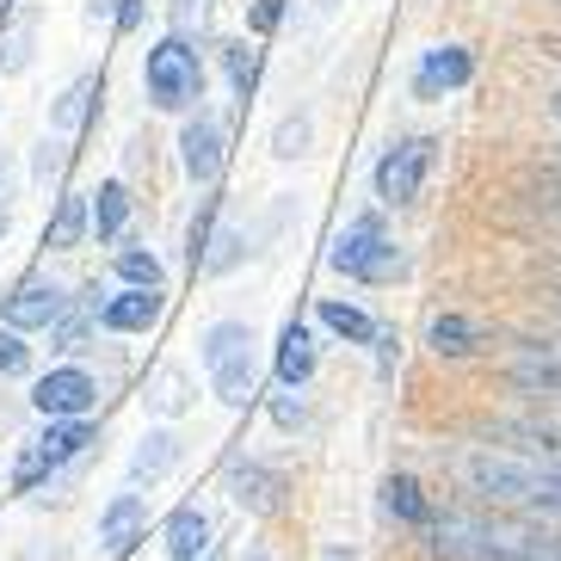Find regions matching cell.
I'll use <instances>...</instances> for the list:
<instances>
[{"label":"cell","mask_w":561,"mask_h":561,"mask_svg":"<svg viewBox=\"0 0 561 561\" xmlns=\"http://www.w3.org/2000/svg\"><path fill=\"white\" fill-rule=\"evenodd\" d=\"M457 469L494 506L530 512V518H561V462L518 457V450H462Z\"/></svg>","instance_id":"cell-1"},{"label":"cell","mask_w":561,"mask_h":561,"mask_svg":"<svg viewBox=\"0 0 561 561\" xmlns=\"http://www.w3.org/2000/svg\"><path fill=\"white\" fill-rule=\"evenodd\" d=\"M204 370H210V389L229 401V408H248L253 389H260L248 321H216V328H204Z\"/></svg>","instance_id":"cell-2"},{"label":"cell","mask_w":561,"mask_h":561,"mask_svg":"<svg viewBox=\"0 0 561 561\" xmlns=\"http://www.w3.org/2000/svg\"><path fill=\"white\" fill-rule=\"evenodd\" d=\"M328 265L333 272H346V278H358V284H389V278L408 272L401 248L389 241V229H382L377 216H358V222H346V229L333 234Z\"/></svg>","instance_id":"cell-3"},{"label":"cell","mask_w":561,"mask_h":561,"mask_svg":"<svg viewBox=\"0 0 561 561\" xmlns=\"http://www.w3.org/2000/svg\"><path fill=\"white\" fill-rule=\"evenodd\" d=\"M142 87H149V100L161 112H185L192 100H204V68H198V50L185 44L180 32L161 37L142 62Z\"/></svg>","instance_id":"cell-4"},{"label":"cell","mask_w":561,"mask_h":561,"mask_svg":"<svg viewBox=\"0 0 561 561\" xmlns=\"http://www.w3.org/2000/svg\"><path fill=\"white\" fill-rule=\"evenodd\" d=\"M432 161H438V142L432 136H401L396 149H382V161H377V198L413 204L432 180Z\"/></svg>","instance_id":"cell-5"},{"label":"cell","mask_w":561,"mask_h":561,"mask_svg":"<svg viewBox=\"0 0 561 561\" xmlns=\"http://www.w3.org/2000/svg\"><path fill=\"white\" fill-rule=\"evenodd\" d=\"M87 445H93V426H87V420H50V432H44V438H37V445L19 457L13 481H19V488H37L50 469H62V462L81 457Z\"/></svg>","instance_id":"cell-6"},{"label":"cell","mask_w":561,"mask_h":561,"mask_svg":"<svg viewBox=\"0 0 561 561\" xmlns=\"http://www.w3.org/2000/svg\"><path fill=\"white\" fill-rule=\"evenodd\" d=\"M469 81H476V56L462 44H432L413 62V100H445V93H462Z\"/></svg>","instance_id":"cell-7"},{"label":"cell","mask_w":561,"mask_h":561,"mask_svg":"<svg viewBox=\"0 0 561 561\" xmlns=\"http://www.w3.org/2000/svg\"><path fill=\"white\" fill-rule=\"evenodd\" d=\"M180 161H185V173H192L198 185H216V180H222V161H229V136H222V124H216L210 112L185 117V130H180Z\"/></svg>","instance_id":"cell-8"},{"label":"cell","mask_w":561,"mask_h":561,"mask_svg":"<svg viewBox=\"0 0 561 561\" xmlns=\"http://www.w3.org/2000/svg\"><path fill=\"white\" fill-rule=\"evenodd\" d=\"M32 401H37V413H44V420H81V413L100 401V382L68 364V370H50V377L37 382Z\"/></svg>","instance_id":"cell-9"},{"label":"cell","mask_w":561,"mask_h":561,"mask_svg":"<svg viewBox=\"0 0 561 561\" xmlns=\"http://www.w3.org/2000/svg\"><path fill=\"white\" fill-rule=\"evenodd\" d=\"M229 494H234V506H248L253 518H272V512L284 506V476L272 469V462H253V457H241V462H229Z\"/></svg>","instance_id":"cell-10"},{"label":"cell","mask_w":561,"mask_h":561,"mask_svg":"<svg viewBox=\"0 0 561 561\" xmlns=\"http://www.w3.org/2000/svg\"><path fill=\"white\" fill-rule=\"evenodd\" d=\"M506 377L525 396H561V340H525V346L512 352Z\"/></svg>","instance_id":"cell-11"},{"label":"cell","mask_w":561,"mask_h":561,"mask_svg":"<svg viewBox=\"0 0 561 561\" xmlns=\"http://www.w3.org/2000/svg\"><path fill=\"white\" fill-rule=\"evenodd\" d=\"M68 309V297L56 290V284L32 278V284H19L13 297H7V328H56V314Z\"/></svg>","instance_id":"cell-12"},{"label":"cell","mask_w":561,"mask_h":561,"mask_svg":"<svg viewBox=\"0 0 561 561\" xmlns=\"http://www.w3.org/2000/svg\"><path fill=\"white\" fill-rule=\"evenodd\" d=\"M154 314H161V290H149V284H130V290H117V297L100 309V328H112V333H142V328H154Z\"/></svg>","instance_id":"cell-13"},{"label":"cell","mask_w":561,"mask_h":561,"mask_svg":"<svg viewBox=\"0 0 561 561\" xmlns=\"http://www.w3.org/2000/svg\"><path fill=\"white\" fill-rule=\"evenodd\" d=\"M142 525H149V506H142V494H117L112 506L100 512V543L112 549V556H124V549H136Z\"/></svg>","instance_id":"cell-14"},{"label":"cell","mask_w":561,"mask_h":561,"mask_svg":"<svg viewBox=\"0 0 561 561\" xmlns=\"http://www.w3.org/2000/svg\"><path fill=\"white\" fill-rule=\"evenodd\" d=\"M167 556L173 561H204L210 556V518H204L198 506H180L173 518H167Z\"/></svg>","instance_id":"cell-15"},{"label":"cell","mask_w":561,"mask_h":561,"mask_svg":"<svg viewBox=\"0 0 561 561\" xmlns=\"http://www.w3.org/2000/svg\"><path fill=\"white\" fill-rule=\"evenodd\" d=\"M481 340H488V333H481L469 314H457V309H450V314H432V328H426V346L438 352V358H469Z\"/></svg>","instance_id":"cell-16"},{"label":"cell","mask_w":561,"mask_h":561,"mask_svg":"<svg viewBox=\"0 0 561 561\" xmlns=\"http://www.w3.org/2000/svg\"><path fill=\"white\" fill-rule=\"evenodd\" d=\"M321 328L328 333H340V340H346V346H382V340H389V333L377 328V321H370V314L358 309V302H321Z\"/></svg>","instance_id":"cell-17"},{"label":"cell","mask_w":561,"mask_h":561,"mask_svg":"<svg viewBox=\"0 0 561 561\" xmlns=\"http://www.w3.org/2000/svg\"><path fill=\"white\" fill-rule=\"evenodd\" d=\"M314 377V340L302 321H290V328L278 333V382L284 389H302V382Z\"/></svg>","instance_id":"cell-18"},{"label":"cell","mask_w":561,"mask_h":561,"mask_svg":"<svg viewBox=\"0 0 561 561\" xmlns=\"http://www.w3.org/2000/svg\"><path fill=\"white\" fill-rule=\"evenodd\" d=\"M382 512L401 518V525H420V530L432 525V500H426V488H420L413 476H389V481H382Z\"/></svg>","instance_id":"cell-19"},{"label":"cell","mask_w":561,"mask_h":561,"mask_svg":"<svg viewBox=\"0 0 561 561\" xmlns=\"http://www.w3.org/2000/svg\"><path fill=\"white\" fill-rule=\"evenodd\" d=\"M93 100H100V81H93V75H81V81H75L62 100L50 105V130L56 136H75L87 124V112H93Z\"/></svg>","instance_id":"cell-20"},{"label":"cell","mask_w":561,"mask_h":561,"mask_svg":"<svg viewBox=\"0 0 561 561\" xmlns=\"http://www.w3.org/2000/svg\"><path fill=\"white\" fill-rule=\"evenodd\" d=\"M192 408V382H185L180 364H161L149 382V413H161V420H180V413Z\"/></svg>","instance_id":"cell-21"},{"label":"cell","mask_w":561,"mask_h":561,"mask_svg":"<svg viewBox=\"0 0 561 561\" xmlns=\"http://www.w3.org/2000/svg\"><path fill=\"white\" fill-rule=\"evenodd\" d=\"M173 462H180V438H173V432H149L130 457V481H161Z\"/></svg>","instance_id":"cell-22"},{"label":"cell","mask_w":561,"mask_h":561,"mask_svg":"<svg viewBox=\"0 0 561 561\" xmlns=\"http://www.w3.org/2000/svg\"><path fill=\"white\" fill-rule=\"evenodd\" d=\"M124 222H130V192L117 180H105L100 192H93V234H100V241H117Z\"/></svg>","instance_id":"cell-23"},{"label":"cell","mask_w":561,"mask_h":561,"mask_svg":"<svg viewBox=\"0 0 561 561\" xmlns=\"http://www.w3.org/2000/svg\"><path fill=\"white\" fill-rule=\"evenodd\" d=\"M87 229H93V204H87V198H62V204H56V216H50L44 248H75Z\"/></svg>","instance_id":"cell-24"},{"label":"cell","mask_w":561,"mask_h":561,"mask_svg":"<svg viewBox=\"0 0 561 561\" xmlns=\"http://www.w3.org/2000/svg\"><path fill=\"white\" fill-rule=\"evenodd\" d=\"M222 68H229L234 100H253V87H260V50H248V44H222Z\"/></svg>","instance_id":"cell-25"},{"label":"cell","mask_w":561,"mask_h":561,"mask_svg":"<svg viewBox=\"0 0 561 561\" xmlns=\"http://www.w3.org/2000/svg\"><path fill=\"white\" fill-rule=\"evenodd\" d=\"M248 260V234L241 229H210V248H204V272H234V265Z\"/></svg>","instance_id":"cell-26"},{"label":"cell","mask_w":561,"mask_h":561,"mask_svg":"<svg viewBox=\"0 0 561 561\" xmlns=\"http://www.w3.org/2000/svg\"><path fill=\"white\" fill-rule=\"evenodd\" d=\"M309 136H314V117L309 112L284 117L278 130H272V154H278V161H297V154H309Z\"/></svg>","instance_id":"cell-27"},{"label":"cell","mask_w":561,"mask_h":561,"mask_svg":"<svg viewBox=\"0 0 561 561\" xmlns=\"http://www.w3.org/2000/svg\"><path fill=\"white\" fill-rule=\"evenodd\" d=\"M117 278H124V284H149V290H161L167 272H161V260H154V253L130 248V253H117Z\"/></svg>","instance_id":"cell-28"},{"label":"cell","mask_w":561,"mask_h":561,"mask_svg":"<svg viewBox=\"0 0 561 561\" xmlns=\"http://www.w3.org/2000/svg\"><path fill=\"white\" fill-rule=\"evenodd\" d=\"M272 420H278L284 432H302V426H309V401H302V389H284V396L272 401Z\"/></svg>","instance_id":"cell-29"},{"label":"cell","mask_w":561,"mask_h":561,"mask_svg":"<svg viewBox=\"0 0 561 561\" xmlns=\"http://www.w3.org/2000/svg\"><path fill=\"white\" fill-rule=\"evenodd\" d=\"M87 314H93V302H81V309H62V314H56V346H81V333H87Z\"/></svg>","instance_id":"cell-30"},{"label":"cell","mask_w":561,"mask_h":561,"mask_svg":"<svg viewBox=\"0 0 561 561\" xmlns=\"http://www.w3.org/2000/svg\"><path fill=\"white\" fill-rule=\"evenodd\" d=\"M25 364H32V346L19 340V328H7L0 333V377H19Z\"/></svg>","instance_id":"cell-31"},{"label":"cell","mask_w":561,"mask_h":561,"mask_svg":"<svg viewBox=\"0 0 561 561\" xmlns=\"http://www.w3.org/2000/svg\"><path fill=\"white\" fill-rule=\"evenodd\" d=\"M278 19H284V0H253V19H248V25H253L260 37H272V32H278Z\"/></svg>","instance_id":"cell-32"},{"label":"cell","mask_w":561,"mask_h":561,"mask_svg":"<svg viewBox=\"0 0 561 561\" xmlns=\"http://www.w3.org/2000/svg\"><path fill=\"white\" fill-rule=\"evenodd\" d=\"M192 25H204V0H173V32H192Z\"/></svg>","instance_id":"cell-33"},{"label":"cell","mask_w":561,"mask_h":561,"mask_svg":"<svg viewBox=\"0 0 561 561\" xmlns=\"http://www.w3.org/2000/svg\"><path fill=\"white\" fill-rule=\"evenodd\" d=\"M142 25V0H117V32H136Z\"/></svg>","instance_id":"cell-34"},{"label":"cell","mask_w":561,"mask_h":561,"mask_svg":"<svg viewBox=\"0 0 561 561\" xmlns=\"http://www.w3.org/2000/svg\"><path fill=\"white\" fill-rule=\"evenodd\" d=\"M56 167H62V149H56V142H44V149H37V180H50Z\"/></svg>","instance_id":"cell-35"},{"label":"cell","mask_w":561,"mask_h":561,"mask_svg":"<svg viewBox=\"0 0 561 561\" xmlns=\"http://www.w3.org/2000/svg\"><path fill=\"white\" fill-rule=\"evenodd\" d=\"M87 19H117V0H93V7H87Z\"/></svg>","instance_id":"cell-36"},{"label":"cell","mask_w":561,"mask_h":561,"mask_svg":"<svg viewBox=\"0 0 561 561\" xmlns=\"http://www.w3.org/2000/svg\"><path fill=\"white\" fill-rule=\"evenodd\" d=\"M321 561H358V556H352V549H328Z\"/></svg>","instance_id":"cell-37"},{"label":"cell","mask_w":561,"mask_h":561,"mask_svg":"<svg viewBox=\"0 0 561 561\" xmlns=\"http://www.w3.org/2000/svg\"><path fill=\"white\" fill-rule=\"evenodd\" d=\"M7 229H13V210H7V204H0V234H7Z\"/></svg>","instance_id":"cell-38"},{"label":"cell","mask_w":561,"mask_h":561,"mask_svg":"<svg viewBox=\"0 0 561 561\" xmlns=\"http://www.w3.org/2000/svg\"><path fill=\"white\" fill-rule=\"evenodd\" d=\"M248 561H278V556H265V549H253V556Z\"/></svg>","instance_id":"cell-39"},{"label":"cell","mask_w":561,"mask_h":561,"mask_svg":"<svg viewBox=\"0 0 561 561\" xmlns=\"http://www.w3.org/2000/svg\"><path fill=\"white\" fill-rule=\"evenodd\" d=\"M0 185H7V154H0Z\"/></svg>","instance_id":"cell-40"},{"label":"cell","mask_w":561,"mask_h":561,"mask_svg":"<svg viewBox=\"0 0 561 561\" xmlns=\"http://www.w3.org/2000/svg\"><path fill=\"white\" fill-rule=\"evenodd\" d=\"M556 117H561V93H556Z\"/></svg>","instance_id":"cell-41"},{"label":"cell","mask_w":561,"mask_h":561,"mask_svg":"<svg viewBox=\"0 0 561 561\" xmlns=\"http://www.w3.org/2000/svg\"><path fill=\"white\" fill-rule=\"evenodd\" d=\"M0 13H7V0H0Z\"/></svg>","instance_id":"cell-42"}]
</instances>
